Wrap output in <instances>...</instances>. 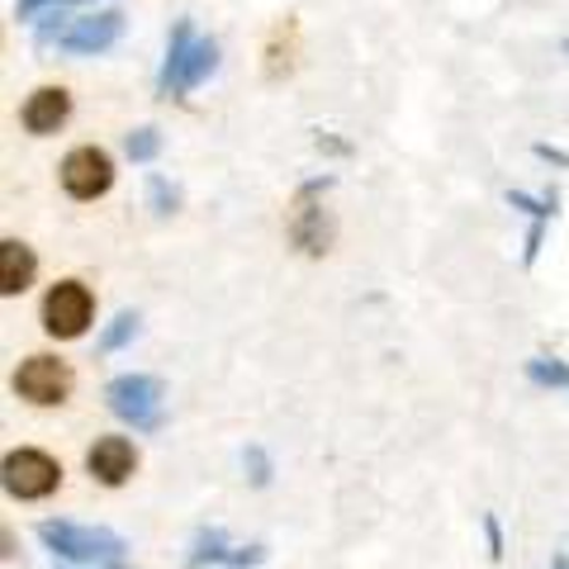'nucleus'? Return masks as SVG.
<instances>
[{"instance_id":"nucleus-9","label":"nucleus","mask_w":569,"mask_h":569,"mask_svg":"<svg viewBox=\"0 0 569 569\" xmlns=\"http://www.w3.org/2000/svg\"><path fill=\"white\" fill-rule=\"evenodd\" d=\"M67 114H71V96L62 91V86H39L29 100H24V110H20V123L29 133H58L62 123H67Z\"/></svg>"},{"instance_id":"nucleus-5","label":"nucleus","mask_w":569,"mask_h":569,"mask_svg":"<svg viewBox=\"0 0 569 569\" xmlns=\"http://www.w3.org/2000/svg\"><path fill=\"white\" fill-rule=\"evenodd\" d=\"M62 485V466L48 451H10L6 456V493L14 498H48L52 489Z\"/></svg>"},{"instance_id":"nucleus-8","label":"nucleus","mask_w":569,"mask_h":569,"mask_svg":"<svg viewBox=\"0 0 569 569\" xmlns=\"http://www.w3.org/2000/svg\"><path fill=\"white\" fill-rule=\"evenodd\" d=\"M133 466H138V451L129 437H100L91 456H86V470H91L100 485H123V479L133 475Z\"/></svg>"},{"instance_id":"nucleus-7","label":"nucleus","mask_w":569,"mask_h":569,"mask_svg":"<svg viewBox=\"0 0 569 569\" xmlns=\"http://www.w3.org/2000/svg\"><path fill=\"white\" fill-rule=\"evenodd\" d=\"M123 33V14L119 10H100V14H81L58 33V48L71 52V58H91V52L114 48Z\"/></svg>"},{"instance_id":"nucleus-17","label":"nucleus","mask_w":569,"mask_h":569,"mask_svg":"<svg viewBox=\"0 0 569 569\" xmlns=\"http://www.w3.org/2000/svg\"><path fill=\"white\" fill-rule=\"evenodd\" d=\"M527 376L537 380V385H560V389H569V366L546 361V356H537V361H527Z\"/></svg>"},{"instance_id":"nucleus-2","label":"nucleus","mask_w":569,"mask_h":569,"mask_svg":"<svg viewBox=\"0 0 569 569\" xmlns=\"http://www.w3.org/2000/svg\"><path fill=\"white\" fill-rule=\"evenodd\" d=\"M104 399H110L114 418L138 427V432L162 427V380L157 376H119V380H110V389H104Z\"/></svg>"},{"instance_id":"nucleus-21","label":"nucleus","mask_w":569,"mask_h":569,"mask_svg":"<svg viewBox=\"0 0 569 569\" xmlns=\"http://www.w3.org/2000/svg\"><path fill=\"white\" fill-rule=\"evenodd\" d=\"M485 537H489V556H493V560H503V531H498V518H493V512L485 518Z\"/></svg>"},{"instance_id":"nucleus-4","label":"nucleus","mask_w":569,"mask_h":569,"mask_svg":"<svg viewBox=\"0 0 569 569\" xmlns=\"http://www.w3.org/2000/svg\"><path fill=\"white\" fill-rule=\"evenodd\" d=\"M114 186V162L104 148H71L62 157V190L71 200H100Z\"/></svg>"},{"instance_id":"nucleus-11","label":"nucleus","mask_w":569,"mask_h":569,"mask_svg":"<svg viewBox=\"0 0 569 569\" xmlns=\"http://www.w3.org/2000/svg\"><path fill=\"white\" fill-rule=\"evenodd\" d=\"M33 280V252L24 242L0 247V295H24Z\"/></svg>"},{"instance_id":"nucleus-19","label":"nucleus","mask_w":569,"mask_h":569,"mask_svg":"<svg viewBox=\"0 0 569 569\" xmlns=\"http://www.w3.org/2000/svg\"><path fill=\"white\" fill-rule=\"evenodd\" d=\"M508 204L512 209H527L531 219H546V213H556V200L541 204V200H531V194H522V190H508Z\"/></svg>"},{"instance_id":"nucleus-22","label":"nucleus","mask_w":569,"mask_h":569,"mask_svg":"<svg viewBox=\"0 0 569 569\" xmlns=\"http://www.w3.org/2000/svg\"><path fill=\"white\" fill-rule=\"evenodd\" d=\"M247 460H252V485H271V466H266V456L257 447L247 451Z\"/></svg>"},{"instance_id":"nucleus-18","label":"nucleus","mask_w":569,"mask_h":569,"mask_svg":"<svg viewBox=\"0 0 569 569\" xmlns=\"http://www.w3.org/2000/svg\"><path fill=\"white\" fill-rule=\"evenodd\" d=\"M148 194H152V209H157V213H171L176 204H181V194H176V186H167L162 176H152V181H148Z\"/></svg>"},{"instance_id":"nucleus-26","label":"nucleus","mask_w":569,"mask_h":569,"mask_svg":"<svg viewBox=\"0 0 569 569\" xmlns=\"http://www.w3.org/2000/svg\"><path fill=\"white\" fill-rule=\"evenodd\" d=\"M565 52H569V43H565Z\"/></svg>"},{"instance_id":"nucleus-24","label":"nucleus","mask_w":569,"mask_h":569,"mask_svg":"<svg viewBox=\"0 0 569 569\" xmlns=\"http://www.w3.org/2000/svg\"><path fill=\"white\" fill-rule=\"evenodd\" d=\"M43 6H48V0H20V6H14V14H20V20H29V14L43 10Z\"/></svg>"},{"instance_id":"nucleus-20","label":"nucleus","mask_w":569,"mask_h":569,"mask_svg":"<svg viewBox=\"0 0 569 569\" xmlns=\"http://www.w3.org/2000/svg\"><path fill=\"white\" fill-rule=\"evenodd\" d=\"M541 238H546V219H531V228H527V247H522V261H527V266L537 261V252H541Z\"/></svg>"},{"instance_id":"nucleus-13","label":"nucleus","mask_w":569,"mask_h":569,"mask_svg":"<svg viewBox=\"0 0 569 569\" xmlns=\"http://www.w3.org/2000/svg\"><path fill=\"white\" fill-rule=\"evenodd\" d=\"M190 48H194L190 20H176V29H171V43H167V62H162V96H176V86H181V71H186Z\"/></svg>"},{"instance_id":"nucleus-15","label":"nucleus","mask_w":569,"mask_h":569,"mask_svg":"<svg viewBox=\"0 0 569 569\" xmlns=\"http://www.w3.org/2000/svg\"><path fill=\"white\" fill-rule=\"evenodd\" d=\"M123 152H129L133 162H152V157L162 152V138H157V129H133L123 138Z\"/></svg>"},{"instance_id":"nucleus-3","label":"nucleus","mask_w":569,"mask_h":569,"mask_svg":"<svg viewBox=\"0 0 569 569\" xmlns=\"http://www.w3.org/2000/svg\"><path fill=\"white\" fill-rule=\"evenodd\" d=\"M96 318V299L91 290H86L81 280H62L52 284L48 299H43V328L52 337H62V342H71V337H81L86 328H91Z\"/></svg>"},{"instance_id":"nucleus-6","label":"nucleus","mask_w":569,"mask_h":569,"mask_svg":"<svg viewBox=\"0 0 569 569\" xmlns=\"http://www.w3.org/2000/svg\"><path fill=\"white\" fill-rule=\"evenodd\" d=\"M14 395L29 399V403H62L71 395V370L52 356H29V361L14 370Z\"/></svg>"},{"instance_id":"nucleus-25","label":"nucleus","mask_w":569,"mask_h":569,"mask_svg":"<svg viewBox=\"0 0 569 569\" xmlns=\"http://www.w3.org/2000/svg\"><path fill=\"white\" fill-rule=\"evenodd\" d=\"M550 569H569V556H550Z\"/></svg>"},{"instance_id":"nucleus-14","label":"nucleus","mask_w":569,"mask_h":569,"mask_svg":"<svg viewBox=\"0 0 569 569\" xmlns=\"http://www.w3.org/2000/svg\"><path fill=\"white\" fill-rule=\"evenodd\" d=\"M213 67H219V43H213V39H194L190 58H186V71H181V86H176V96L194 91V86H200L204 77H213Z\"/></svg>"},{"instance_id":"nucleus-23","label":"nucleus","mask_w":569,"mask_h":569,"mask_svg":"<svg viewBox=\"0 0 569 569\" xmlns=\"http://www.w3.org/2000/svg\"><path fill=\"white\" fill-rule=\"evenodd\" d=\"M537 157H546V162H556V167H565V171H569V152L550 148V142H537Z\"/></svg>"},{"instance_id":"nucleus-10","label":"nucleus","mask_w":569,"mask_h":569,"mask_svg":"<svg viewBox=\"0 0 569 569\" xmlns=\"http://www.w3.org/2000/svg\"><path fill=\"white\" fill-rule=\"evenodd\" d=\"M209 560H233V565H261L266 560V550L261 546H247V550H228L223 546V531H200L194 537V550H190V565L200 569Z\"/></svg>"},{"instance_id":"nucleus-1","label":"nucleus","mask_w":569,"mask_h":569,"mask_svg":"<svg viewBox=\"0 0 569 569\" xmlns=\"http://www.w3.org/2000/svg\"><path fill=\"white\" fill-rule=\"evenodd\" d=\"M39 541L58 560L91 565V569H123V537L104 527H81V522H39Z\"/></svg>"},{"instance_id":"nucleus-16","label":"nucleus","mask_w":569,"mask_h":569,"mask_svg":"<svg viewBox=\"0 0 569 569\" xmlns=\"http://www.w3.org/2000/svg\"><path fill=\"white\" fill-rule=\"evenodd\" d=\"M133 332H138V313L123 309V313L114 318V323L104 328V337H100V351H119L123 342H133Z\"/></svg>"},{"instance_id":"nucleus-12","label":"nucleus","mask_w":569,"mask_h":569,"mask_svg":"<svg viewBox=\"0 0 569 569\" xmlns=\"http://www.w3.org/2000/svg\"><path fill=\"white\" fill-rule=\"evenodd\" d=\"M295 242L305 247L309 257H318V252H328V223H323V209L318 204H309V190H305V200H299V213H295Z\"/></svg>"}]
</instances>
